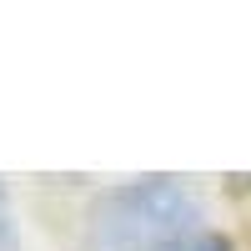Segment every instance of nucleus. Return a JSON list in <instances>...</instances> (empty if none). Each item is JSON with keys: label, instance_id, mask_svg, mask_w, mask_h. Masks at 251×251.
Segmentation results:
<instances>
[{"label": "nucleus", "instance_id": "7ed1b4c3", "mask_svg": "<svg viewBox=\"0 0 251 251\" xmlns=\"http://www.w3.org/2000/svg\"><path fill=\"white\" fill-rule=\"evenodd\" d=\"M20 246V231H15V211H10V196L0 186V251H15Z\"/></svg>", "mask_w": 251, "mask_h": 251}, {"label": "nucleus", "instance_id": "f257e3e1", "mask_svg": "<svg viewBox=\"0 0 251 251\" xmlns=\"http://www.w3.org/2000/svg\"><path fill=\"white\" fill-rule=\"evenodd\" d=\"M201 201L176 176H141L100 191L86 211L91 251H171L176 241L196 236Z\"/></svg>", "mask_w": 251, "mask_h": 251}, {"label": "nucleus", "instance_id": "f03ea898", "mask_svg": "<svg viewBox=\"0 0 251 251\" xmlns=\"http://www.w3.org/2000/svg\"><path fill=\"white\" fill-rule=\"evenodd\" d=\"M171 251H236V246L226 241L221 231H196V236H186V241H176Z\"/></svg>", "mask_w": 251, "mask_h": 251}]
</instances>
